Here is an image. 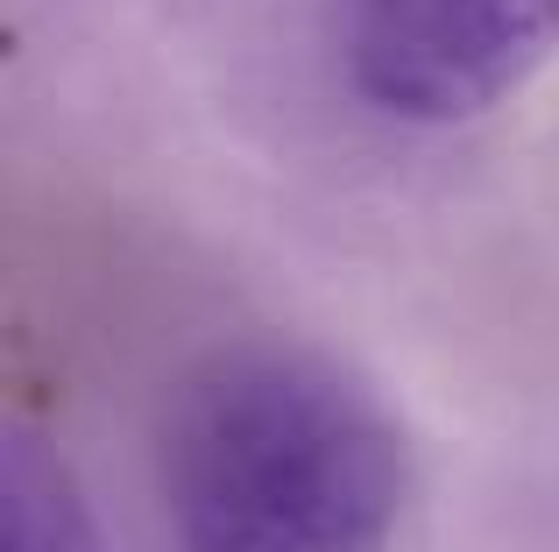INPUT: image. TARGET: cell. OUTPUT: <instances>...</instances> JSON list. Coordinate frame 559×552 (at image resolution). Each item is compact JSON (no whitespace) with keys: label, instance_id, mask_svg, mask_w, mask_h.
Returning a JSON list of instances; mask_svg holds the SVG:
<instances>
[{"label":"cell","instance_id":"6da1fadb","mask_svg":"<svg viewBox=\"0 0 559 552\" xmlns=\"http://www.w3.org/2000/svg\"><path fill=\"white\" fill-rule=\"evenodd\" d=\"M156 460L178 552H382L404 511L390 418L290 347H234L191 369Z\"/></svg>","mask_w":559,"mask_h":552},{"label":"cell","instance_id":"7a4b0ae2","mask_svg":"<svg viewBox=\"0 0 559 552\" xmlns=\"http://www.w3.org/2000/svg\"><path fill=\"white\" fill-rule=\"evenodd\" d=\"M347 85L396 121H475L559 50V0H319Z\"/></svg>","mask_w":559,"mask_h":552},{"label":"cell","instance_id":"3957f363","mask_svg":"<svg viewBox=\"0 0 559 552\" xmlns=\"http://www.w3.org/2000/svg\"><path fill=\"white\" fill-rule=\"evenodd\" d=\"M0 552H99L71 468L28 432H14L0 460Z\"/></svg>","mask_w":559,"mask_h":552}]
</instances>
